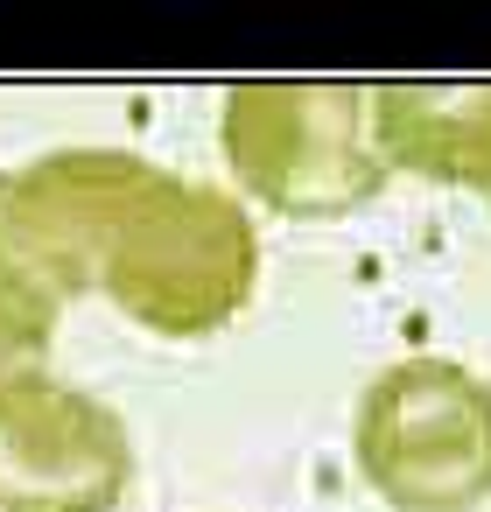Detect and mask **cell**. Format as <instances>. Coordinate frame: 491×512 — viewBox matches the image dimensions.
I'll list each match as a JSON object with an SVG mask.
<instances>
[{"label":"cell","mask_w":491,"mask_h":512,"mask_svg":"<svg viewBox=\"0 0 491 512\" xmlns=\"http://www.w3.org/2000/svg\"><path fill=\"white\" fill-rule=\"evenodd\" d=\"M260 281V232L239 197L190 176H155L99 260V295L148 337L225 330Z\"/></svg>","instance_id":"cell-1"},{"label":"cell","mask_w":491,"mask_h":512,"mask_svg":"<svg viewBox=\"0 0 491 512\" xmlns=\"http://www.w3.org/2000/svg\"><path fill=\"white\" fill-rule=\"evenodd\" d=\"M218 148L253 204L302 225L365 211L393 176L372 148V85H323V78L232 85L218 106Z\"/></svg>","instance_id":"cell-2"},{"label":"cell","mask_w":491,"mask_h":512,"mask_svg":"<svg viewBox=\"0 0 491 512\" xmlns=\"http://www.w3.org/2000/svg\"><path fill=\"white\" fill-rule=\"evenodd\" d=\"M351 456L386 512H477L491 498V379L428 351L386 365L358 393Z\"/></svg>","instance_id":"cell-3"},{"label":"cell","mask_w":491,"mask_h":512,"mask_svg":"<svg viewBox=\"0 0 491 512\" xmlns=\"http://www.w3.org/2000/svg\"><path fill=\"white\" fill-rule=\"evenodd\" d=\"M134 484L127 421L57 372L0 393V512H113Z\"/></svg>","instance_id":"cell-4"},{"label":"cell","mask_w":491,"mask_h":512,"mask_svg":"<svg viewBox=\"0 0 491 512\" xmlns=\"http://www.w3.org/2000/svg\"><path fill=\"white\" fill-rule=\"evenodd\" d=\"M155 176L162 169L127 148H57L29 169H8V225L64 302L99 288V260Z\"/></svg>","instance_id":"cell-5"},{"label":"cell","mask_w":491,"mask_h":512,"mask_svg":"<svg viewBox=\"0 0 491 512\" xmlns=\"http://www.w3.org/2000/svg\"><path fill=\"white\" fill-rule=\"evenodd\" d=\"M372 148L386 169L491 190V85H372Z\"/></svg>","instance_id":"cell-6"},{"label":"cell","mask_w":491,"mask_h":512,"mask_svg":"<svg viewBox=\"0 0 491 512\" xmlns=\"http://www.w3.org/2000/svg\"><path fill=\"white\" fill-rule=\"evenodd\" d=\"M57 281L29 260V246L8 225V176H0V393L22 386L29 372H50V344L64 323Z\"/></svg>","instance_id":"cell-7"},{"label":"cell","mask_w":491,"mask_h":512,"mask_svg":"<svg viewBox=\"0 0 491 512\" xmlns=\"http://www.w3.org/2000/svg\"><path fill=\"white\" fill-rule=\"evenodd\" d=\"M484 204H491V190H484Z\"/></svg>","instance_id":"cell-8"}]
</instances>
